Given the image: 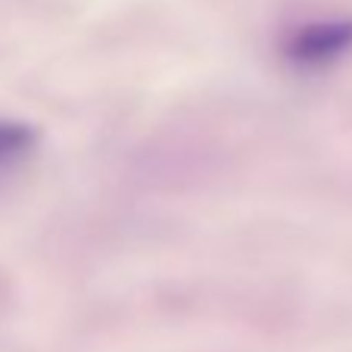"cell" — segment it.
Masks as SVG:
<instances>
[{"instance_id": "cell-1", "label": "cell", "mask_w": 352, "mask_h": 352, "mask_svg": "<svg viewBox=\"0 0 352 352\" xmlns=\"http://www.w3.org/2000/svg\"><path fill=\"white\" fill-rule=\"evenodd\" d=\"M352 54V16L312 19L290 28L280 41V56L296 72H327Z\"/></svg>"}, {"instance_id": "cell-2", "label": "cell", "mask_w": 352, "mask_h": 352, "mask_svg": "<svg viewBox=\"0 0 352 352\" xmlns=\"http://www.w3.org/2000/svg\"><path fill=\"white\" fill-rule=\"evenodd\" d=\"M34 150H38V131L28 122L0 119V175H10L25 166Z\"/></svg>"}]
</instances>
